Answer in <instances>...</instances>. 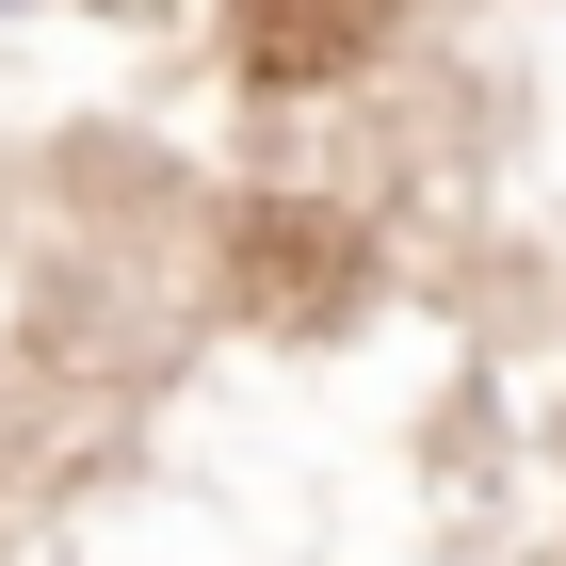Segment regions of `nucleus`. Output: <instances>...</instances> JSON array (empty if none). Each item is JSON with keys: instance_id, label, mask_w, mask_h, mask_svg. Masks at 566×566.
<instances>
[{"instance_id": "nucleus-1", "label": "nucleus", "mask_w": 566, "mask_h": 566, "mask_svg": "<svg viewBox=\"0 0 566 566\" xmlns=\"http://www.w3.org/2000/svg\"><path fill=\"white\" fill-rule=\"evenodd\" d=\"M0 17H17V0H0Z\"/></svg>"}]
</instances>
